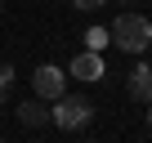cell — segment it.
I'll use <instances>...</instances> for the list:
<instances>
[{
    "label": "cell",
    "mask_w": 152,
    "mask_h": 143,
    "mask_svg": "<svg viewBox=\"0 0 152 143\" xmlns=\"http://www.w3.org/2000/svg\"><path fill=\"white\" fill-rule=\"evenodd\" d=\"M107 40H112L116 49H125V54H143V49L152 45V23H148L143 14H121V18L107 27Z\"/></svg>",
    "instance_id": "obj_1"
},
{
    "label": "cell",
    "mask_w": 152,
    "mask_h": 143,
    "mask_svg": "<svg viewBox=\"0 0 152 143\" xmlns=\"http://www.w3.org/2000/svg\"><path fill=\"white\" fill-rule=\"evenodd\" d=\"M90 116H94V107L81 94H63L49 107V125H58V130H81V125H90Z\"/></svg>",
    "instance_id": "obj_2"
},
{
    "label": "cell",
    "mask_w": 152,
    "mask_h": 143,
    "mask_svg": "<svg viewBox=\"0 0 152 143\" xmlns=\"http://www.w3.org/2000/svg\"><path fill=\"white\" fill-rule=\"evenodd\" d=\"M31 90H36V98H40V103L63 98V94H67V72H58L54 63H40V67L31 72Z\"/></svg>",
    "instance_id": "obj_3"
},
{
    "label": "cell",
    "mask_w": 152,
    "mask_h": 143,
    "mask_svg": "<svg viewBox=\"0 0 152 143\" xmlns=\"http://www.w3.org/2000/svg\"><path fill=\"white\" fill-rule=\"evenodd\" d=\"M103 72H107V67H103V58H99L94 49H85V54L72 58V76H76V81H103Z\"/></svg>",
    "instance_id": "obj_4"
},
{
    "label": "cell",
    "mask_w": 152,
    "mask_h": 143,
    "mask_svg": "<svg viewBox=\"0 0 152 143\" xmlns=\"http://www.w3.org/2000/svg\"><path fill=\"white\" fill-rule=\"evenodd\" d=\"M14 116H18V125H27V130H40V125H49V107H45L40 98H27V103H18V107H14Z\"/></svg>",
    "instance_id": "obj_5"
},
{
    "label": "cell",
    "mask_w": 152,
    "mask_h": 143,
    "mask_svg": "<svg viewBox=\"0 0 152 143\" xmlns=\"http://www.w3.org/2000/svg\"><path fill=\"white\" fill-rule=\"evenodd\" d=\"M130 98L134 103H152V63H139L130 72Z\"/></svg>",
    "instance_id": "obj_6"
},
{
    "label": "cell",
    "mask_w": 152,
    "mask_h": 143,
    "mask_svg": "<svg viewBox=\"0 0 152 143\" xmlns=\"http://www.w3.org/2000/svg\"><path fill=\"white\" fill-rule=\"evenodd\" d=\"M9 90H14V67H5V63H0V107L9 103Z\"/></svg>",
    "instance_id": "obj_7"
},
{
    "label": "cell",
    "mask_w": 152,
    "mask_h": 143,
    "mask_svg": "<svg viewBox=\"0 0 152 143\" xmlns=\"http://www.w3.org/2000/svg\"><path fill=\"white\" fill-rule=\"evenodd\" d=\"M85 40H90V49L99 54V49L107 45V27H90V31H85Z\"/></svg>",
    "instance_id": "obj_8"
},
{
    "label": "cell",
    "mask_w": 152,
    "mask_h": 143,
    "mask_svg": "<svg viewBox=\"0 0 152 143\" xmlns=\"http://www.w3.org/2000/svg\"><path fill=\"white\" fill-rule=\"evenodd\" d=\"M72 5H76V9H81V14H94L99 5H107V0H72Z\"/></svg>",
    "instance_id": "obj_9"
},
{
    "label": "cell",
    "mask_w": 152,
    "mask_h": 143,
    "mask_svg": "<svg viewBox=\"0 0 152 143\" xmlns=\"http://www.w3.org/2000/svg\"><path fill=\"white\" fill-rule=\"evenodd\" d=\"M148 130H152V103H148Z\"/></svg>",
    "instance_id": "obj_10"
},
{
    "label": "cell",
    "mask_w": 152,
    "mask_h": 143,
    "mask_svg": "<svg viewBox=\"0 0 152 143\" xmlns=\"http://www.w3.org/2000/svg\"><path fill=\"white\" fill-rule=\"evenodd\" d=\"M0 9H5V0H0Z\"/></svg>",
    "instance_id": "obj_11"
}]
</instances>
